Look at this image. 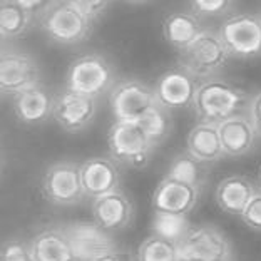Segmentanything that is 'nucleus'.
I'll list each match as a JSON object with an SVG mask.
<instances>
[{"instance_id": "nucleus-2", "label": "nucleus", "mask_w": 261, "mask_h": 261, "mask_svg": "<svg viewBox=\"0 0 261 261\" xmlns=\"http://www.w3.org/2000/svg\"><path fill=\"white\" fill-rule=\"evenodd\" d=\"M44 32L59 44H77L91 34L92 23L79 0H57L40 12Z\"/></svg>"}, {"instance_id": "nucleus-16", "label": "nucleus", "mask_w": 261, "mask_h": 261, "mask_svg": "<svg viewBox=\"0 0 261 261\" xmlns=\"http://www.w3.org/2000/svg\"><path fill=\"white\" fill-rule=\"evenodd\" d=\"M134 215V207L126 193L116 189L106 196L92 201V218L106 231H119L130 223Z\"/></svg>"}, {"instance_id": "nucleus-28", "label": "nucleus", "mask_w": 261, "mask_h": 261, "mask_svg": "<svg viewBox=\"0 0 261 261\" xmlns=\"http://www.w3.org/2000/svg\"><path fill=\"white\" fill-rule=\"evenodd\" d=\"M0 261H34L31 243L23 240H7L0 250Z\"/></svg>"}, {"instance_id": "nucleus-8", "label": "nucleus", "mask_w": 261, "mask_h": 261, "mask_svg": "<svg viewBox=\"0 0 261 261\" xmlns=\"http://www.w3.org/2000/svg\"><path fill=\"white\" fill-rule=\"evenodd\" d=\"M156 104L154 87L141 79H124L111 91V108L116 121L139 122Z\"/></svg>"}, {"instance_id": "nucleus-17", "label": "nucleus", "mask_w": 261, "mask_h": 261, "mask_svg": "<svg viewBox=\"0 0 261 261\" xmlns=\"http://www.w3.org/2000/svg\"><path fill=\"white\" fill-rule=\"evenodd\" d=\"M56 97L49 89L37 84L14 96V111L22 122L39 124L54 116Z\"/></svg>"}, {"instance_id": "nucleus-27", "label": "nucleus", "mask_w": 261, "mask_h": 261, "mask_svg": "<svg viewBox=\"0 0 261 261\" xmlns=\"http://www.w3.org/2000/svg\"><path fill=\"white\" fill-rule=\"evenodd\" d=\"M139 124L142 126V129L146 130V134L151 138V141L158 146L159 142H161L166 138V136H168V133H169L171 117H169L168 109H166L164 106H161V104L158 102L139 121Z\"/></svg>"}, {"instance_id": "nucleus-33", "label": "nucleus", "mask_w": 261, "mask_h": 261, "mask_svg": "<svg viewBox=\"0 0 261 261\" xmlns=\"http://www.w3.org/2000/svg\"><path fill=\"white\" fill-rule=\"evenodd\" d=\"M94 261H133V258H130V254L127 251L116 248V250H112L109 253L102 254V256L96 258Z\"/></svg>"}, {"instance_id": "nucleus-32", "label": "nucleus", "mask_w": 261, "mask_h": 261, "mask_svg": "<svg viewBox=\"0 0 261 261\" xmlns=\"http://www.w3.org/2000/svg\"><path fill=\"white\" fill-rule=\"evenodd\" d=\"M248 116L253 122L254 129H256V134L261 136V91L256 92L250 100V106H248Z\"/></svg>"}, {"instance_id": "nucleus-14", "label": "nucleus", "mask_w": 261, "mask_h": 261, "mask_svg": "<svg viewBox=\"0 0 261 261\" xmlns=\"http://www.w3.org/2000/svg\"><path fill=\"white\" fill-rule=\"evenodd\" d=\"M96 99L70 91V89H64L56 97L54 117L69 133H77V130L87 127L96 117Z\"/></svg>"}, {"instance_id": "nucleus-10", "label": "nucleus", "mask_w": 261, "mask_h": 261, "mask_svg": "<svg viewBox=\"0 0 261 261\" xmlns=\"http://www.w3.org/2000/svg\"><path fill=\"white\" fill-rule=\"evenodd\" d=\"M62 229L72 245L77 261H94L117 248L109 231L94 221L67 223L62 224Z\"/></svg>"}, {"instance_id": "nucleus-19", "label": "nucleus", "mask_w": 261, "mask_h": 261, "mask_svg": "<svg viewBox=\"0 0 261 261\" xmlns=\"http://www.w3.org/2000/svg\"><path fill=\"white\" fill-rule=\"evenodd\" d=\"M258 193L256 186L246 176L233 174L219 181L216 186V203L224 213L234 216H241L246 210L248 203L253 199V196Z\"/></svg>"}, {"instance_id": "nucleus-26", "label": "nucleus", "mask_w": 261, "mask_h": 261, "mask_svg": "<svg viewBox=\"0 0 261 261\" xmlns=\"http://www.w3.org/2000/svg\"><path fill=\"white\" fill-rule=\"evenodd\" d=\"M191 229L188 218L185 216H173V215H154L152 219V234L161 236L164 240L173 243H179Z\"/></svg>"}, {"instance_id": "nucleus-23", "label": "nucleus", "mask_w": 261, "mask_h": 261, "mask_svg": "<svg viewBox=\"0 0 261 261\" xmlns=\"http://www.w3.org/2000/svg\"><path fill=\"white\" fill-rule=\"evenodd\" d=\"M199 15L189 10H176L169 14L163 22V34L166 40L176 47L177 50H185L186 47L203 32Z\"/></svg>"}, {"instance_id": "nucleus-3", "label": "nucleus", "mask_w": 261, "mask_h": 261, "mask_svg": "<svg viewBox=\"0 0 261 261\" xmlns=\"http://www.w3.org/2000/svg\"><path fill=\"white\" fill-rule=\"evenodd\" d=\"M108 146L116 163L130 168H144L156 147L141 124L133 121H116L112 124L108 133Z\"/></svg>"}, {"instance_id": "nucleus-31", "label": "nucleus", "mask_w": 261, "mask_h": 261, "mask_svg": "<svg viewBox=\"0 0 261 261\" xmlns=\"http://www.w3.org/2000/svg\"><path fill=\"white\" fill-rule=\"evenodd\" d=\"M79 4L86 14L91 17V20H96L109 7V2H106V0H79Z\"/></svg>"}, {"instance_id": "nucleus-6", "label": "nucleus", "mask_w": 261, "mask_h": 261, "mask_svg": "<svg viewBox=\"0 0 261 261\" xmlns=\"http://www.w3.org/2000/svg\"><path fill=\"white\" fill-rule=\"evenodd\" d=\"M219 37L233 57L261 56V15L240 12L226 17L219 25Z\"/></svg>"}, {"instance_id": "nucleus-22", "label": "nucleus", "mask_w": 261, "mask_h": 261, "mask_svg": "<svg viewBox=\"0 0 261 261\" xmlns=\"http://www.w3.org/2000/svg\"><path fill=\"white\" fill-rule=\"evenodd\" d=\"M186 151L203 164L215 163L224 156L218 124L198 122L186 138Z\"/></svg>"}, {"instance_id": "nucleus-24", "label": "nucleus", "mask_w": 261, "mask_h": 261, "mask_svg": "<svg viewBox=\"0 0 261 261\" xmlns=\"http://www.w3.org/2000/svg\"><path fill=\"white\" fill-rule=\"evenodd\" d=\"M206 173L207 171L204 168V164L198 161L196 158H193L186 151L179 154L177 158H174V161L171 163V168L168 171V176L203 189V186L206 185Z\"/></svg>"}, {"instance_id": "nucleus-15", "label": "nucleus", "mask_w": 261, "mask_h": 261, "mask_svg": "<svg viewBox=\"0 0 261 261\" xmlns=\"http://www.w3.org/2000/svg\"><path fill=\"white\" fill-rule=\"evenodd\" d=\"M81 179L86 196L97 199L119 189V168L112 158L94 156L81 163Z\"/></svg>"}, {"instance_id": "nucleus-21", "label": "nucleus", "mask_w": 261, "mask_h": 261, "mask_svg": "<svg viewBox=\"0 0 261 261\" xmlns=\"http://www.w3.org/2000/svg\"><path fill=\"white\" fill-rule=\"evenodd\" d=\"M29 243L34 261H77L72 245L62 226L40 229Z\"/></svg>"}, {"instance_id": "nucleus-20", "label": "nucleus", "mask_w": 261, "mask_h": 261, "mask_svg": "<svg viewBox=\"0 0 261 261\" xmlns=\"http://www.w3.org/2000/svg\"><path fill=\"white\" fill-rule=\"evenodd\" d=\"M218 130L226 156H243L248 151H251L254 139L258 136L250 116L246 114H236L219 122Z\"/></svg>"}, {"instance_id": "nucleus-13", "label": "nucleus", "mask_w": 261, "mask_h": 261, "mask_svg": "<svg viewBox=\"0 0 261 261\" xmlns=\"http://www.w3.org/2000/svg\"><path fill=\"white\" fill-rule=\"evenodd\" d=\"M196 89L198 84L194 77L181 65H174L158 77L154 84V94L158 102L166 109H182L193 106Z\"/></svg>"}, {"instance_id": "nucleus-4", "label": "nucleus", "mask_w": 261, "mask_h": 261, "mask_svg": "<svg viewBox=\"0 0 261 261\" xmlns=\"http://www.w3.org/2000/svg\"><path fill=\"white\" fill-rule=\"evenodd\" d=\"M114 81L112 65L104 56L89 52L74 59L65 74V89L96 99L109 91Z\"/></svg>"}, {"instance_id": "nucleus-18", "label": "nucleus", "mask_w": 261, "mask_h": 261, "mask_svg": "<svg viewBox=\"0 0 261 261\" xmlns=\"http://www.w3.org/2000/svg\"><path fill=\"white\" fill-rule=\"evenodd\" d=\"M40 0H4L0 4V34L5 39L23 35L32 23L34 14L44 10Z\"/></svg>"}, {"instance_id": "nucleus-7", "label": "nucleus", "mask_w": 261, "mask_h": 261, "mask_svg": "<svg viewBox=\"0 0 261 261\" xmlns=\"http://www.w3.org/2000/svg\"><path fill=\"white\" fill-rule=\"evenodd\" d=\"M181 261H231L233 250L226 234L213 224L191 226L177 243Z\"/></svg>"}, {"instance_id": "nucleus-30", "label": "nucleus", "mask_w": 261, "mask_h": 261, "mask_svg": "<svg viewBox=\"0 0 261 261\" xmlns=\"http://www.w3.org/2000/svg\"><path fill=\"white\" fill-rule=\"evenodd\" d=\"M241 219L248 228L261 231V191L254 194L253 199L248 203L246 210L241 215Z\"/></svg>"}, {"instance_id": "nucleus-5", "label": "nucleus", "mask_w": 261, "mask_h": 261, "mask_svg": "<svg viewBox=\"0 0 261 261\" xmlns=\"http://www.w3.org/2000/svg\"><path fill=\"white\" fill-rule=\"evenodd\" d=\"M229 52L224 47L219 32L204 29L185 50L179 52V65L194 79L211 77L226 65Z\"/></svg>"}, {"instance_id": "nucleus-25", "label": "nucleus", "mask_w": 261, "mask_h": 261, "mask_svg": "<svg viewBox=\"0 0 261 261\" xmlns=\"http://www.w3.org/2000/svg\"><path fill=\"white\" fill-rule=\"evenodd\" d=\"M138 261H181L177 243L164 240L158 234L147 236L139 245Z\"/></svg>"}, {"instance_id": "nucleus-29", "label": "nucleus", "mask_w": 261, "mask_h": 261, "mask_svg": "<svg viewBox=\"0 0 261 261\" xmlns=\"http://www.w3.org/2000/svg\"><path fill=\"white\" fill-rule=\"evenodd\" d=\"M229 7L231 2L228 0H194L189 5V9L198 15H219L228 12Z\"/></svg>"}, {"instance_id": "nucleus-9", "label": "nucleus", "mask_w": 261, "mask_h": 261, "mask_svg": "<svg viewBox=\"0 0 261 261\" xmlns=\"http://www.w3.org/2000/svg\"><path fill=\"white\" fill-rule=\"evenodd\" d=\"M42 189L47 199L54 204H77L86 196L81 179V164L72 161L52 164L44 174Z\"/></svg>"}, {"instance_id": "nucleus-12", "label": "nucleus", "mask_w": 261, "mask_h": 261, "mask_svg": "<svg viewBox=\"0 0 261 261\" xmlns=\"http://www.w3.org/2000/svg\"><path fill=\"white\" fill-rule=\"evenodd\" d=\"M40 84L39 65L29 54L5 50L0 57V89L4 94L17 96Z\"/></svg>"}, {"instance_id": "nucleus-11", "label": "nucleus", "mask_w": 261, "mask_h": 261, "mask_svg": "<svg viewBox=\"0 0 261 261\" xmlns=\"http://www.w3.org/2000/svg\"><path fill=\"white\" fill-rule=\"evenodd\" d=\"M201 189L176 177L166 176L159 181L152 194V210L156 215L185 216L194 210Z\"/></svg>"}, {"instance_id": "nucleus-1", "label": "nucleus", "mask_w": 261, "mask_h": 261, "mask_svg": "<svg viewBox=\"0 0 261 261\" xmlns=\"http://www.w3.org/2000/svg\"><path fill=\"white\" fill-rule=\"evenodd\" d=\"M245 100V92L241 89L224 79L211 77L198 84L193 108L203 122L219 124L240 114Z\"/></svg>"}]
</instances>
